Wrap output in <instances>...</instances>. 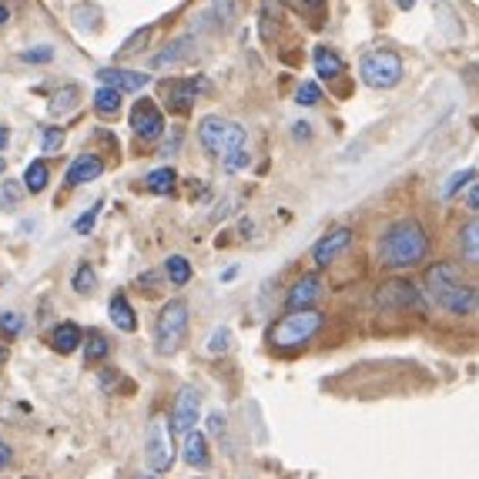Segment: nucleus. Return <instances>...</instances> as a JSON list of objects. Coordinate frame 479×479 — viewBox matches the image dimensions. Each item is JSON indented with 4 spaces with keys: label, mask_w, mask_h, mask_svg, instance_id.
<instances>
[{
    "label": "nucleus",
    "mask_w": 479,
    "mask_h": 479,
    "mask_svg": "<svg viewBox=\"0 0 479 479\" xmlns=\"http://www.w3.org/2000/svg\"><path fill=\"white\" fill-rule=\"evenodd\" d=\"M7 141H11V131H7V124H0V151L7 148Z\"/></svg>",
    "instance_id": "nucleus-41"
},
{
    "label": "nucleus",
    "mask_w": 479,
    "mask_h": 479,
    "mask_svg": "<svg viewBox=\"0 0 479 479\" xmlns=\"http://www.w3.org/2000/svg\"><path fill=\"white\" fill-rule=\"evenodd\" d=\"M192 51H194L192 37H178V41L168 44L161 54L151 57V68H171V64H178V61H185V57H192Z\"/></svg>",
    "instance_id": "nucleus-20"
},
{
    "label": "nucleus",
    "mask_w": 479,
    "mask_h": 479,
    "mask_svg": "<svg viewBox=\"0 0 479 479\" xmlns=\"http://www.w3.org/2000/svg\"><path fill=\"white\" fill-rule=\"evenodd\" d=\"M11 21V7L7 4H0V24H7Z\"/></svg>",
    "instance_id": "nucleus-42"
},
{
    "label": "nucleus",
    "mask_w": 479,
    "mask_h": 479,
    "mask_svg": "<svg viewBox=\"0 0 479 479\" xmlns=\"http://www.w3.org/2000/svg\"><path fill=\"white\" fill-rule=\"evenodd\" d=\"M463 205L469 208V211H476V215H479V181H473V185H469V192H466Z\"/></svg>",
    "instance_id": "nucleus-37"
},
{
    "label": "nucleus",
    "mask_w": 479,
    "mask_h": 479,
    "mask_svg": "<svg viewBox=\"0 0 479 479\" xmlns=\"http://www.w3.org/2000/svg\"><path fill=\"white\" fill-rule=\"evenodd\" d=\"M406 305L416 309V312L425 309V295L416 285H409V282H385L376 292V309H383V312H402Z\"/></svg>",
    "instance_id": "nucleus-8"
},
{
    "label": "nucleus",
    "mask_w": 479,
    "mask_h": 479,
    "mask_svg": "<svg viewBox=\"0 0 479 479\" xmlns=\"http://www.w3.org/2000/svg\"><path fill=\"white\" fill-rule=\"evenodd\" d=\"M476 178H479V175L473 171V168H466V171H456V175L446 181V188H442V198H446V202H452L456 194L463 192V188H469V185H473Z\"/></svg>",
    "instance_id": "nucleus-27"
},
{
    "label": "nucleus",
    "mask_w": 479,
    "mask_h": 479,
    "mask_svg": "<svg viewBox=\"0 0 479 479\" xmlns=\"http://www.w3.org/2000/svg\"><path fill=\"white\" fill-rule=\"evenodd\" d=\"M97 81H101V87H111V91H118V95H137L141 87L151 84V74H145V70L108 68V70H97Z\"/></svg>",
    "instance_id": "nucleus-13"
},
{
    "label": "nucleus",
    "mask_w": 479,
    "mask_h": 479,
    "mask_svg": "<svg viewBox=\"0 0 479 479\" xmlns=\"http://www.w3.org/2000/svg\"><path fill=\"white\" fill-rule=\"evenodd\" d=\"M185 332H188V301H165V309L158 312V322H154V349L161 356H175L185 343Z\"/></svg>",
    "instance_id": "nucleus-5"
},
{
    "label": "nucleus",
    "mask_w": 479,
    "mask_h": 479,
    "mask_svg": "<svg viewBox=\"0 0 479 479\" xmlns=\"http://www.w3.org/2000/svg\"><path fill=\"white\" fill-rule=\"evenodd\" d=\"M111 352V343L101 335V332H91L87 339H84V362L87 366H95V362H101V359Z\"/></svg>",
    "instance_id": "nucleus-26"
},
{
    "label": "nucleus",
    "mask_w": 479,
    "mask_h": 479,
    "mask_svg": "<svg viewBox=\"0 0 479 479\" xmlns=\"http://www.w3.org/2000/svg\"><path fill=\"white\" fill-rule=\"evenodd\" d=\"M312 64H315V74L322 78V81H339L345 70V61L332 47H326V44H315L312 51Z\"/></svg>",
    "instance_id": "nucleus-17"
},
{
    "label": "nucleus",
    "mask_w": 479,
    "mask_h": 479,
    "mask_svg": "<svg viewBox=\"0 0 479 479\" xmlns=\"http://www.w3.org/2000/svg\"><path fill=\"white\" fill-rule=\"evenodd\" d=\"M95 282H97V275H95V268L91 265H78V272H74V292L78 295H91L95 292Z\"/></svg>",
    "instance_id": "nucleus-28"
},
{
    "label": "nucleus",
    "mask_w": 479,
    "mask_h": 479,
    "mask_svg": "<svg viewBox=\"0 0 479 479\" xmlns=\"http://www.w3.org/2000/svg\"><path fill=\"white\" fill-rule=\"evenodd\" d=\"M47 178H51V168H47V161H44V158L30 161L28 171H24V192L41 194L44 188H47Z\"/></svg>",
    "instance_id": "nucleus-22"
},
{
    "label": "nucleus",
    "mask_w": 479,
    "mask_h": 479,
    "mask_svg": "<svg viewBox=\"0 0 479 479\" xmlns=\"http://www.w3.org/2000/svg\"><path fill=\"white\" fill-rule=\"evenodd\" d=\"M359 78L369 84L372 91H389L402 81V57L389 47H379V51H369L359 61Z\"/></svg>",
    "instance_id": "nucleus-6"
},
{
    "label": "nucleus",
    "mask_w": 479,
    "mask_h": 479,
    "mask_svg": "<svg viewBox=\"0 0 479 479\" xmlns=\"http://www.w3.org/2000/svg\"><path fill=\"white\" fill-rule=\"evenodd\" d=\"M165 272L171 278V285H188L192 282V261L185 255H171V259H165Z\"/></svg>",
    "instance_id": "nucleus-25"
},
{
    "label": "nucleus",
    "mask_w": 479,
    "mask_h": 479,
    "mask_svg": "<svg viewBox=\"0 0 479 479\" xmlns=\"http://www.w3.org/2000/svg\"><path fill=\"white\" fill-rule=\"evenodd\" d=\"M235 275H238V265H232V268H228V272H225V275H221V278H225V282H232V278H235Z\"/></svg>",
    "instance_id": "nucleus-43"
},
{
    "label": "nucleus",
    "mask_w": 479,
    "mask_h": 479,
    "mask_svg": "<svg viewBox=\"0 0 479 479\" xmlns=\"http://www.w3.org/2000/svg\"><path fill=\"white\" fill-rule=\"evenodd\" d=\"M208 429H211V433H221V429H225V419H221L219 412H211V416H208Z\"/></svg>",
    "instance_id": "nucleus-40"
},
{
    "label": "nucleus",
    "mask_w": 479,
    "mask_h": 479,
    "mask_svg": "<svg viewBox=\"0 0 479 479\" xmlns=\"http://www.w3.org/2000/svg\"><path fill=\"white\" fill-rule=\"evenodd\" d=\"M51 57H54L51 47H34V51H24L21 61H24V64H44V61H51Z\"/></svg>",
    "instance_id": "nucleus-35"
},
{
    "label": "nucleus",
    "mask_w": 479,
    "mask_h": 479,
    "mask_svg": "<svg viewBox=\"0 0 479 479\" xmlns=\"http://www.w3.org/2000/svg\"><path fill=\"white\" fill-rule=\"evenodd\" d=\"M4 171H7V165H4V161H0V175H4Z\"/></svg>",
    "instance_id": "nucleus-44"
},
{
    "label": "nucleus",
    "mask_w": 479,
    "mask_h": 479,
    "mask_svg": "<svg viewBox=\"0 0 479 479\" xmlns=\"http://www.w3.org/2000/svg\"><path fill=\"white\" fill-rule=\"evenodd\" d=\"M61 145H64V131H61V128H51V131H44V151H47V154H54Z\"/></svg>",
    "instance_id": "nucleus-36"
},
{
    "label": "nucleus",
    "mask_w": 479,
    "mask_h": 479,
    "mask_svg": "<svg viewBox=\"0 0 479 479\" xmlns=\"http://www.w3.org/2000/svg\"><path fill=\"white\" fill-rule=\"evenodd\" d=\"M456 248H459V261L479 268V215L459 225L456 232Z\"/></svg>",
    "instance_id": "nucleus-16"
},
{
    "label": "nucleus",
    "mask_w": 479,
    "mask_h": 479,
    "mask_svg": "<svg viewBox=\"0 0 479 479\" xmlns=\"http://www.w3.org/2000/svg\"><path fill=\"white\" fill-rule=\"evenodd\" d=\"M101 175H104V161H101L97 154H81V158L70 161L64 181H68V188H78V185H91V181L101 178Z\"/></svg>",
    "instance_id": "nucleus-15"
},
{
    "label": "nucleus",
    "mask_w": 479,
    "mask_h": 479,
    "mask_svg": "<svg viewBox=\"0 0 479 479\" xmlns=\"http://www.w3.org/2000/svg\"><path fill=\"white\" fill-rule=\"evenodd\" d=\"M349 245H352V228H332V232H326V238H318V242H315L312 261L326 268V265H332L339 255H345Z\"/></svg>",
    "instance_id": "nucleus-14"
},
{
    "label": "nucleus",
    "mask_w": 479,
    "mask_h": 479,
    "mask_svg": "<svg viewBox=\"0 0 479 479\" xmlns=\"http://www.w3.org/2000/svg\"><path fill=\"white\" fill-rule=\"evenodd\" d=\"M318 97H322V87H318L315 81L299 84V91H295V101H299L301 108H315V104H318Z\"/></svg>",
    "instance_id": "nucleus-29"
},
{
    "label": "nucleus",
    "mask_w": 479,
    "mask_h": 479,
    "mask_svg": "<svg viewBox=\"0 0 479 479\" xmlns=\"http://www.w3.org/2000/svg\"><path fill=\"white\" fill-rule=\"evenodd\" d=\"M423 288L425 299L446 315H459L463 318V315L479 309V292L476 285L466 282L459 261H436V265H429L423 275Z\"/></svg>",
    "instance_id": "nucleus-2"
},
{
    "label": "nucleus",
    "mask_w": 479,
    "mask_h": 479,
    "mask_svg": "<svg viewBox=\"0 0 479 479\" xmlns=\"http://www.w3.org/2000/svg\"><path fill=\"white\" fill-rule=\"evenodd\" d=\"M145 452H148V466L154 473H168L175 466V452H178L175 450V429H171L165 416H154L148 423V446H145Z\"/></svg>",
    "instance_id": "nucleus-7"
},
{
    "label": "nucleus",
    "mask_w": 479,
    "mask_h": 479,
    "mask_svg": "<svg viewBox=\"0 0 479 479\" xmlns=\"http://www.w3.org/2000/svg\"><path fill=\"white\" fill-rule=\"evenodd\" d=\"M131 131H135L141 141H158L165 135V114L158 111L154 101L141 97L135 108H131Z\"/></svg>",
    "instance_id": "nucleus-10"
},
{
    "label": "nucleus",
    "mask_w": 479,
    "mask_h": 479,
    "mask_svg": "<svg viewBox=\"0 0 479 479\" xmlns=\"http://www.w3.org/2000/svg\"><path fill=\"white\" fill-rule=\"evenodd\" d=\"M137 479H158V476H137Z\"/></svg>",
    "instance_id": "nucleus-45"
},
{
    "label": "nucleus",
    "mask_w": 479,
    "mask_h": 479,
    "mask_svg": "<svg viewBox=\"0 0 479 479\" xmlns=\"http://www.w3.org/2000/svg\"><path fill=\"white\" fill-rule=\"evenodd\" d=\"M326 292V278L322 275H301L295 285L288 288L285 295V309L288 312H305V309H315L318 295Z\"/></svg>",
    "instance_id": "nucleus-11"
},
{
    "label": "nucleus",
    "mask_w": 479,
    "mask_h": 479,
    "mask_svg": "<svg viewBox=\"0 0 479 479\" xmlns=\"http://www.w3.org/2000/svg\"><path fill=\"white\" fill-rule=\"evenodd\" d=\"M74 104H78V87L68 84V87H61V95H57V101L51 104V111H54V114H64V111L74 108Z\"/></svg>",
    "instance_id": "nucleus-30"
},
{
    "label": "nucleus",
    "mask_w": 479,
    "mask_h": 479,
    "mask_svg": "<svg viewBox=\"0 0 479 479\" xmlns=\"http://www.w3.org/2000/svg\"><path fill=\"white\" fill-rule=\"evenodd\" d=\"M81 339H84L81 326H74V322H61V326L51 332V349L61 352V356H70V352L81 345Z\"/></svg>",
    "instance_id": "nucleus-19"
},
{
    "label": "nucleus",
    "mask_w": 479,
    "mask_h": 479,
    "mask_svg": "<svg viewBox=\"0 0 479 479\" xmlns=\"http://www.w3.org/2000/svg\"><path fill=\"white\" fill-rule=\"evenodd\" d=\"M198 145L205 148V154L219 158L225 171H242L248 165V151H245V128L228 118H215L208 114L198 124Z\"/></svg>",
    "instance_id": "nucleus-3"
},
{
    "label": "nucleus",
    "mask_w": 479,
    "mask_h": 479,
    "mask_svg": "<svg viewBox=\"0 0 479 479\" xmlns=\"http://www.w3.org/2000/svg\"><path fill=\"white\" fill-rule=\"evenodd\" d=\"M108 315H111V322H114L121 332H135L137 329V315H135V309H131V301H128V295H124V292H114V295H111Z\"/></svg>",
    "instance_id": "nucleus-18"
},
{
    "label": "nucleus",
    "mask_w": 479,
    "mask_h": 479,
    "mask_svg": "<svg viewBox=\"0 0 479 479\" xmlns=\"http://www.w3.org/2000/svg\"><path fill=\"white\" fill-rule=\"evenodd\" d=\"M21 315H14V312H0V332L7 335V339H14L17 332H21Z\"/></svg>",
    "instance_id": "nucleus-34"
},
{
    "label": "nucleus",
    "mask_w": 479,
    "mask_h": 479,
    "mask_svg": "<svg viewBox=\"0 0 479 479\" xmlns=\"http://www.w3.org/2000/svg\"><path fill=\"white\" fill-rule=\"evenodd\" d=\"M429 248H433V242H429L423 221L399 219L385 225L383 235L376 238V261L389 272H409L429 259Z\"/></svg>",
    "instance_id": "nucleus-1"
},
{
    "label": "nucleus",
    "mask_w": 479,
    "mask_h": 479,
    "mask_svg": "<svg viewBox=\"0 0 479 479\" xmlns=\"http://www.w3.org/2000/svg\"><path fill=\"white\" fill-rule=\"evenodd\" d=\"M292 137H295V141H309V137H312V131H309V121H295V128H292Z\"/></svg>",
    "instance_id": "nucleus-38"
},
{
    "label": "nucleus",
    "mask_w": 479,
    "mask_h": 479,
    "mask_svg": "<svg viewBox=\"0 0 479 479\" xmlns=\"http://www.w3.org/2000/svg\"><path fill=\"white\" fill-rule=\"evenodd\" d=\"M228 339H232V332H228V329H215V332H211V343H208V352H211V356L228 352Z\"/></svg>",
    "instance_id": "nucleus-33"
},
{
    "label": "nucleus",
    "mask_w": 479,
    "mask_h": 479,
    "mask_svg": "<svg viewBox=\"0 0 479 479\" xmlns=\"http://www.w3.org/2000/svg\"><path fill=\"white\" fill-rule=\"evenodd\" d=\"M17 198H21V188H17L14 181H4V188H0V208L14 211V208H17Z\"/></svg>",
    "instance_id": "nucleus-32"
},
{
    "label": "nucleus",
    "mask_w": 479,
    "mask_h": 479,
    "mask_svg": "<svg viewBox=\"0 0 479 479\" xmlns=\"http://www.w3.org/2000/svg\"><path fill=\"white\" fill-rule=\"evenodd\" d=\"M198 412H202V396H198V389L192 385H185L175 399V412H171V429H178V433H192L194 425H198Z\"/></svg>",
    "instance_id": "nucleus-12"
},
{
    "label": "nucleus",
    "mask_w": 479,
    "mask_h": 479,
    "mask_svg": "<svg viewBox=\"0 0 479 479\" xmlns=\"http://www.w3.org/2000/svg\"><path fill=\"white\" fill-rule=\"evenodd\" d=\"M175 185H178V171L175 168H154L148 175V192L151 194H171L175 192Z\"/></svg>",
    "instance_id": "nucleus-23"
},
{
    "label": "nucleus",
    "mask_w": 479,
    "mask_h": 479,
    "mask_svg": "<svg viewBox=\"0 0 479 479\" xmlns=\"http://www.w3.org/2000/svg\"><path fill=\"white\" fill-rule=\"evenodd\" d=\"M11 459H14V450H11L7 442H0V469H4V466H11Z\"/></svg>",
    "instance_id": "nucleus-39"
},
{
    "label": "nucleus",
    "mask_w": 479,
    "mask_h": 479,
    "mask_svg": "<svg viewBox=\"0 0 479 479\" xmlns=\"http://www.w3.org/2000/svg\"><path fill=\"white\" fill-rule=\"evenodd\" d=\"M208 84L202 78H171V81H161V97H165V108L175 111V114H188L194 104V95L205 91Z\"/></svg>",
    "instance_id": "nucleus-9"
},
{
    "label": "nucleus",
    "mask_w": 479,
    "mask_h": 479,
    "mask_svg": "<svg viewBox=\"0 0 479 479\" xmlns=\"http://www.w3.org/2000/svg\"><path fill=\"white\" fill-rule=\"evenodd\" d=\"M101 205H104V202H95L87 215H81V219L74 221V232H78V235H91V228H95V221H97V215H101Z\"/></svg>",
    "instance_id": "nucleus-31"
},
{
    "label": "nucleus",
    "mask_w": 479,
    "mask_h": 479,
    "mask_svg": "<svg viewBox=\"0 0 479 479\" xmlns=\"http://www.w3.org/2000/svg\"><path fill=\"white\" fill-rule=\"evenodd\" d=\"M326 329V312L318 309H305V312H285L278 322L268 326V345L275 349H299V345H309Z\"/></svg>",
    "instance_id": "nucleus-4"
},
{
    "label": "nucleus",
    "mask_w": 479,
    "mask_h": 479,
    "mask_svg": "<svg viewBox=\"0 0 479 479\" xmlns=\"http://www.w3.org/2000/svg\"><path fill=\"white\" fill-rule=\"evenodd\" d=\"M476 312H479V309H476Z\"/></svg>",
    "instance_id": "nucleus-46"
},
{
    "label": "nucleus",
    "mask_w": 479,
    "mask_h": 479,
    "mask_svg": "<svg viewBox=\"0 0 479 479\" xmlns=\"http://www.w3.org/2000/svg\"><path fill=\"white\" fill-rule=\"evenodd\" d=\"M181 452H185V463H188V466H194V469H205V466H208V439H205V433L192 429V433L185 436V446H181Z\"/></svg>",
    "instance_id": "nucleus-21"
},
{
    "label": "nucleus",
    "mask_w": 479,
    "mask_h": 479,
    "mask_svg": "<svg viewBox=\"0 0 479 479\" xmlns=\"http://www.w3.org/2000/svg\"><path fill=\"white\" fill-rule=\"evenodd\" d=\"M95 111L97 118H114L121 111V95L111 91V87H97L95 91Z\"/></svg>",
    "instance_id": "nucleus-24"
}]
</instances>
